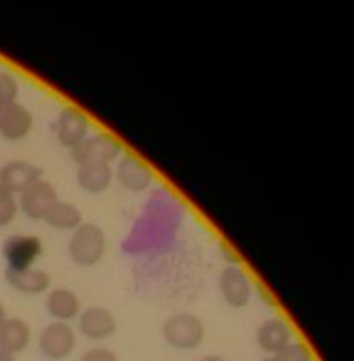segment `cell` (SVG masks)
<instances>
[{
	"label": "cell",
	"instance_id": "cell-1",
	"mask_svg": "<svg viewBox=\"0 0 354 361\" xmlns=\"http://www.w3.org/2000/svg\"><path fill=\"white\" fill-rule=\"evenodd\" d=\"M67 250L78 267H95L106 254V233L101 226L83 222L71 235Z\"/></svg>",
	"mask_w": 354,
	"mask_h": 361
},
{
	"label": "cell",
	"instance_id": "cell-2",
	"mask_svg": "<svg viewBox=\"0 0 354 361\" xmlns=\"http://www.w3.org/2000/svg\"><path fill=\"white\" fill-rule=\"evenodd\" d=\"M162 338L173 349L190 351L203 344L207 328L201 317L190 312H178L169 316L162 324Z\"/></svg>",
	"mask_w": 354,
	"mask_h": 361
},
{
	"label": "cell",
	"instance_id": "cell-3",
	"mask_svg": "<svg viewBox=\"0 0 354 361\" xmlns=\"http://www.w3.org/2000/svg\"><path fill=\"white\" fill-rule=\"evenodd\" d=\"M122 154V145L111 134L99 133L87 136L71 150L74 162L80 164H111Z\"/></svg>",
	"mask_w": 354,
	"mask_h": 361
},
{
	"label": "cell",
	"instance_id": "cell-4",
	"mask_svg": "<svg viewBox=\"0 0 354 361\" xmlns=\"http://www.w3.org/2000/svg\"><path fill=\"white\" fill-rule=\"evenodd\" d=\"M76 331L69 323H53L46 324L39 334V349L42 356L51 361L67 360L76 349Z\"/></svg>",
	"mask_w": 354,
	"mask_h": 361
},
{
	"label": "cell",
	"instance_id": "cell-5",
	"mask_svg": "<svg viewBox=\"0 0 354 361\" xmlns=\"http://www.w3.org/2000/svg\"><path fill=\"white\" fill-rule=\"evenodd\" d=\"M7 270H27L42 254V243L34 235H13L2 247Z\"/></svg>",
	"mask_w": 354,
	"mask_h": 361
},
{
	"label": "cell",
	"instance_id": "cell-6",
	"mask_svg": "<svg viewBox=\"0 0 354 361\" xmlns=\"http://www.w3.org/2000/svg\"><path fill=\"white\" fill-rule=\"evenodd\" d=\"M219 291L233 309H243L252 298L250 279L240 267H226L219 275Z\"/></svg>",
	"mask_w": 354,
	"mask_h": 361
},
{
	"label": "cell",
	"instance_id": "cell-7",
	"mask_svg": "<svg viewBox=\"0 0 354 361\" xmlns=\"http://www.w3.org/2000/svg\"><path fill=\"white\" fill-rule=\"evenodd\" d=\"M78 330L85 338L94 342L106 341L116 331V319L106 307H87L78 316Z\"/></svg>",
	"mask_w": 354,
	"mask_h": 361
},
{
	"label": "cell",
	"instance_id": "cell-8",
	"mask_svg": "<svg viewBox=\"0 0 354 361\" xmlns=\"http://www.w3.org/2000/svg\"><path fill=\"white\" fill-rule=\"evenodd\" d=\"M88 129H90V120L87 118V115L81 109L74 108V106H67L59 113L55 133L56 140L63 148L73 150L74 147H78L88 136Z\"/></svg>",
	"mask_w": 354,
	"mask_h": 361
},
{
	"label": "cell",
	"instance_id": "cell-9",
	"mask_svg": "<svg viewBox=\"0 0 354 361\" xmlns=\"http://www.w3.org/2000/svg\"><path fill=\"white\" fill-rule=\"evenodd\" d=\"M59 200L56 189L44 178L35 180L20 194L18 208L32 221H42V215L53 201Z\"/></svg>",
	"mask_w": 354,
	"mask_h": 361
},
{
	"label": "cell",
	"instance_id": "cell-10",
	"mask_svg": "<svg viewBox=\"0 0 354 361\" xmlns=\"http://www.w3.org/2000/svg\"><path fill=\"white\" fill-rule=\"evenodd\" d=\"M34 127L32 113L18 101L0 104V136L7 141H20Z\"/></svg>",
	"mask_w": 354,
	"mask_h": 361
},
{
	"label": "cell",
	"instance_id": "cell-11",
	"mask_svg": "<svg viewBox=\"0 0 354 361\" xmlns=\"http://www.w3.org/2000/svg\"><path fill=\"white\" fill-rule=\"evenodd\" d=\"M256 342L261 351L275 356L291 344L293 330L288 321L282 319V317H270L257 326Z\"/></svg>",
	"mask_w": 354,
	"mask_h": 361
},
{
	"label": "cell",
	"instance_id": "cell-12",
	"mask_svg": "<svg viewBox=\"0 0 354 361\" xmlns=\"http://www.w3.org/2000/svg\"><path fill=\"white\" fill-rule=\"evenodd\" d=\"M39 178H42V169L28 161H9L0 168V185L14 196L23 192Z\"/></svg>",
	"mask_w": 354,
	"mask_h": 361
},
{
	"label": "cell",
	"instance_id": "cell-13",
	"mask_svg": "<svg viewBox=\"0 0 354 361\" xmlns=\"http://www.w3.org/2000/svg\"><path fill=\"white\" fill-rule=\"evenodd\" d=\"M116 178L123 189L130 192H143L154 182L152 169L134 155H123L116 168Z\"/></svg>",
	"mask_w": 354,
	"mask_h": 361
},
{
	"label": "cell",
	"instance_id": "cell-14",
	"mask_svg": "<svg viewBox=\"0 0 354 361\" xmlns=\"http://www.w3.org/2000/svg\"><path fill=\"white\" fill-rule=\"evenodd\" d=\"M46 312L59 323H69L81 312V302L76 293L69 288H55L44 300Z\"/></svg>",
	"mask_w": 354,
	"mask_h": 361
},
{
	"label": "cell",
	"instance_id": "cell-15",
	"mask_svg": "<svg viewBox=\"0 0 354 361\" xmlns=\"http://www.w3.org/2000/svg\"><path fill=\"white\" fill-rule=\"evenodd\" d=\"M32 341V331L27 321L20 317H7L0 324V351L16 356L28 348Z\"/></svg>",
	"mask_w": 354,
	"mask_h": 361
},
{
	"label": "cell",
	"instance_id": "cell-16",
	"mask_svg": "<svg viewBox=\"0 0 354 361\" xmlns=\"http://www.w3.org/2000/svg\"><path fill=\"white\" fill-rule=\"evenodd\" d=\"M6 281L11 288L23 295H44L51 286V277L44 270L34 267L27 270H6Z\"/></svg>",
	"mask_w": 354,
	"mask_h": 361
},
{
	"label": "cell",
	"instance_id": "cell-17",
	"mask_svg": "<svg viewBox=\"0 0 354 361\" xmlns=\"http://www.w3.org/2000/svg\"><path fill=\"white\" fill-rule=\"evenodd\" d=\"M42 221L53 229L60 231H74L83 224V215L76 204L69 201L56 200L48 207V210L42 215Z\"/></svg>",
	"mask_w": 354,
	"mask_h": 361
},
{
	"label": "cell",
	"instance_id": "cell-18",
	"mask_svg": "<svg viewBox=\"0 0 354 361\" xmlns=\"http://www.w3.org/2000/svg\"><path fill=\"white\" fill-rule=\"evenodd\" d=\"M111 166L109 164H80L76 173V182L85 192L101 194L109 189L113 182Z\"/></svg>",
	"mask_w": 354,
	"mask_h": 361
},
{
	"label": "cell",
	"instance_id": "cell-19",
	"mask_svg": "<svg viewBox=\"0 0 354 361\" xmlns=\"http://www.w3.org/2000/svg\"><path fill=\"white\" fill-rule=\"evenodd\" d=\"M18 212V200L13 192L0 185V228H6L16 219Z\"/></svg>",
	"mask_w": 354,
	"mask_h": 361
},
{
	"label": "cell",
	"instance_id": "cell-20",
	"mask_svg": "<svg viewBox=\"0 0 354 361\" xmlns=\"http://www.w3.org/2000/svg\"><path fill=\"white\" fill-rule=\"evenodd\" d=\"M275 356H277L281 361H312L309 348L300 344V342H291L288 348H284L279 355Z\"/></svg>",
	"mask_w": 354,
	"mask_h": 361
},
{
	"label": "cell",
	"instance_id": "cell-21",
	"mask_svg": "<svg viewBox=\"0 0 354 361\" xmlns=\"http://www.w3.org/2000/svg\"><path fill=\"white\" fill-rule=\"evenodd\" d=\"M2 87H4V102H14L20 94V85L18 80L9 73L2 71Z\"/></svg>",
	"mask_w": 354,
	"mask_h": 361
},
{
	"label": "cell",
	"instance_id": "cell-22",
	"mask_svg": "<svg viewBox=\"0 0 354 361\" xmlns=\"http://www.w3.org/2000/svg\"><path fill=\"white\" fill-rule=\"evenodd\" d=\"M78 361H120V358L108 348H92L85 351Z\"/></svg>",
	"mask_w": 354,
	"mask_h": 361
},
{
	"label": "cell",
	"instance_id": "cell-23",
	"mask_svg": "<svg viewBox=\"0 0 354 361\" xmlns=\"http://www.w3.org/2000/svg\"><path fill=\"white\" fill-rule=\"evenodd\" d=\"M200 361H226V360H224V358H221V356L210 355V356H205V358H201Z\"/></svg>",
	"mask_w": 354,
	"mask_h": 361
},
{
	"label": "cell",
	"instance_id": "cell-24",
	"mask_svg": "<svg viewBox=\"0 0 354 361\" xmlns=\"http://www.w3.org/2000/svg\"><path fill=\"white\" fill-rule=\"evenodd\" d=\"M0 361H16V358H14V356H11V355H7V353L0 351Z\"/></svg>",
	"mask_w": 354,
	"mask_h": 361
},
{
	"label": "cell",
	"instance_id": "cell-25",
	"mask_svg": "<svg viewBox=\"0 0 354 361\" xmlns=\"http://www.w3.org/2000/svg\"><path fill=\"white\" fill-rule=\"evenodd\" d=\"M7 319V314H6V307L2 305V303H0V324L4 323V321Z\"/></svg>",
	"mask_w": 354,
	"mask_h": 361
},
{
	"label": "cell",
	"instance_id": "cell-26",
	"mask_svg": "<svg viewBox=\"0 0 354 361\" xmlns=\"http://www.w3.org/2000/svg\"><path fill=\"white\" fill-rule=\"evenodd\" d=\"M0 104H4V87H2V71H0Z\"/></svg>",
	"mask_w": 354,
	"mask_h": 361
},
{
	"label": "cell",
	"instance_id": "cell-27",
	"mask_svg": "<svg viewBox=\"0 0 354 361\" xmlns=\"http://www.w3.org/2000/svg\"><path fill=\"white\" fill-rule=\"evenodd\" d=\"M261 361H281L277 358V356H268V358H264V360H261Z\"/></svg>",
	"mask_w": 354,
	"mask_h": 361
}]
</instances>
